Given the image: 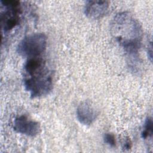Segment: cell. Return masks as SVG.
Listing matches in <instances>:
<instances>
[{
  "mask_svg": "<svg viewBox=\"0 0 153 153\" xmlns=\"http://www.w3.org/2000/svg\"><path fill=\"white\" fill-rule=\"evenodd\" d=\"M111 33L124 49L133 68L137 62L138 51L141 45L143 30L139 22L128 12L117 14L111 23Z\"/></svg>",
  "mask_w": 153,
  "mask_h": 153,
  "instance_id": "obj_1",
  "label": "cell"
},
{
  "mask_svg": "<svg viewBox=\"0 0 153 153\" xmlns=\"http://www.w3.org/2000/svg\"><path fill=\"white\" fill-rule=\"evenodd\" d=\"M24 72L25 88L31 97H42L51 91V74L45 62L41 57L28 59L24 65Z\"/></svg>",
  "mask_w": 153,
  "mask_h": 153,
  "instance_id": "obj_2",
  "label": "cell"
},
{
  "mask_svg": "<svg viewBox=\"0 0 153 153\" xmlns=\"http://www.w3.org/2000/svg\"><path fill=\"white\" fill-rule=\"evenodd\" d=\"M47 47V37L42 33H35L23 38L17 47V53L22 56L32 58L39 57Z\"/></svg>",
  "mask_w": 153,
  "mask_h": 153,
  "instance_id": "obj_3",
  "label": "cell"
},
{
  "mask_svg": "<svg viewBox=\"0 0 153 153\" xmlns=\"http://www.w3.org/2000/svg\"><path fill=\"white\" fill-rule=\"evenodd\" d=\"M1 23L4 33L14 29L19 23L22 13L18 1H1Z\"/></svg>",
  "mask_w": 153,
  "mask_h": 153,
  "instance_id": "obj_4",
  "label": "cell"
},
{
  "mask_svg": "<svg viewBox=\"0 0 153 153\" xmlns=\"http://www.w3.org/2000/svg\"><path fill=\"white\" fill-rule=\"evenodd\" d=\"M13 129L18 133L33 137L39 133L41 127L38 122L30 120L25 115H20L15 118Z\"/></svg>",
  "mask_w": 153,
  "mask_h": 153,
  "instance_id": "obj_5",
  "label": "cell"
},
{
  "mask_svg": "<svg viewBox=\"0 0 153 153\" xmlns=\"http://www.w3.org/2000/svg\"><path fill=\"white\" fill-rule=\"evenodd\" d=\"M97 115V111L88 101L81 103L76 109L78 120L84 125L89 126L91 124L96 120Z\"/></svg>",
  "mask_w": 153,
  "mask_h": 153,
  "instance_id": "obj_6",
  "label": "cell"
},
{
  "mask_svg": "<svg viewBox=\"0 0 153 153\" xmlns=\"http://www.w3.org/2000/svg\"><path fill=\"white\" fill-rule=\"evenodd\" d=\"M109 4L106 1H88L84 8L85 14L90 19H98L108 12Z\"/></svg>",
  "mask_w": 153,
  "mask_h": 153,
  "instance_id": "obj_7",
  "label": "cell"
},
{
  "mask_svg": "<svg viewBox=\"0 0 153 153\" xmlns=\"http://www.w3.org/2000/svg\"><path fill=\"white\" fill-rule=\"evenodd\" d=\"M153 123L151 117H148L145 122L143 130L142 132V137L145 139L149 137H151L152 135Z\"/></svg>",
  "mask_w": 153,
  "mask_h": 153,
  "instance_id": "obj_8",
  "label": "cell"
},
{
  "mask_svg": "<svg viewBox=\"0 0 153 153\" xmlns=\"http://www.w3.org/2000/svg\"><path fill=\"white\" fill-rule=\"evenodd\" d=\"M103 140L106 144L109 145L112 147L115 146L116 145V140H115V136L114 134L111 133H105L104 134Z\"/></svg>",
  "mask_w": 153,
  "mask_h": 153,
  "instance_id": "obj_9",
  "label": "cell"
},
{
  "mask_svg": "<svg viewBox=\"0 0 153 153\" xmlns=\"http://www.w3.org/2000/svg\"><path fill=\"white\" fill-rule=\"evenodd\" d=\"M131 147V142L129 137H127L123 143V148L125 149H129Z\"/></svg>",
  "mask_w": 153,
  "mask_h": 153,
  "instance_id": "obj_10",
  "label": "cell"
}]
</instances>
